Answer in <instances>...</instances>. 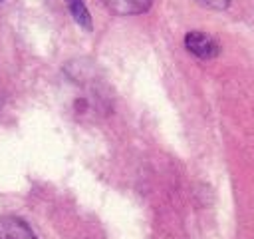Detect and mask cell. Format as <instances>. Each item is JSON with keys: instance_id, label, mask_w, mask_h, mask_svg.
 <instances>
[{"instance_id": "cell-4", "label": "cell", "mask_w": 254, "mask_h": 239, "mask_svg": "<svg viewBox=\"0 0 254 239\" xmlns=\"http://www.w3.org/2000/svg\"><path fill=\"white\" fill-rule=\"evenodd\" d=\"M65 2H67V8H69L73 20H75L81 28L91 30V16H89L87 6L83 4V0H65Z\"/></svg>"}, {"instance_id": "cell-5", "label": "cell", "mask_w": 254, "mask_h": 239, "mask_svg": "<svg viewBox=\"0 0 254 239\" xmlns=\"http://www.w3.org/2000/svg\"><path fill=\"white\" fill-rule=\"evenodd\" d=\"M194 2L204 8H210V10H224L230 4V0H194Z\"/></svg>"}, {"instance_id": "cell-3", "label": "cell", "mask_w": 254, "mask_h": 239, "mask_svg": "<svg viewBox=\"0 0 254 239\" xmlns=\"http://www.w3.org/2000/svg\"><path fill=\"white\" fill-rule=\"evenodd\" d=\"M153 0H103V4L121 16H133V14H141L145 10H149Z\"/></svg>"}, {"instance_id": "cell-1", "label": "cell", "mask_w": 254, "mask_h": 239, "mask_svg": "<svg viewBox=\"0 0 254 239\" xmlns=\"http://www.w3.org/2000/svg\"><path fill=\"white\" fill-rule=\"evenodd\" d=\"M185 46L190 54H194L196 58L200 60H210V58H216L218 52H220V46L214 38H210L208 34L204 32H198V30H192L185 36Z\"/></svg>"}, {"instance_id": "cell-2", "label": "cell", "mask_w": 254, "mask_h": 239, "mask_svg": "<svg viewBox=\"0 0 254 239\" xmlns=\"http://www.w3.org/2000/svg\"><path fill=\"white\" fill-rule=\"evenodd\" d=\"M0 239H38L30 225L14 215L0 217Z\"/></svg>"}]
</instances>
